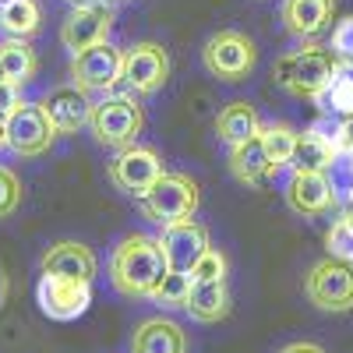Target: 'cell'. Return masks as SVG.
Returning <instances> with one entry per match:
<instances>
[{"label": "cell", "mask_w": 353, "mask_h": 353, "mask_svg": "<svg viewBox=\"0 0 353 353\" xmlns=\"http://www.w3.org/2000/svg\"><path fill=\"white\" fill-rule=\"evenodd\" d=\"M166 272H170V265H166L159 241L145 237V233H128L113 248L110 283L124 297H152V290L166 279Z\"/></svg>", "instance_id": "6da1fadb"}, {"label": "cell", "mask_w": 353, "mask_h": 353, "mask_svg": "<svg viewBox=\"0 0 353 353\" xmlns=\"http://www.w3.org/2000/svg\"><path fill=\"white\" fill-rule=\"evenodd\" d=\"M336 68H339V61H336L332 50L307 43V46H297V50L283 53L279 61H276V68H272V78H276L279 88H286L290 96L314 99L321 88L329 85V78L336 74Z\"/></svg>", "instance_id": "7a4b0ae2"}, {"label": "cell", "mask_w": 353, "mask_h": 353, "mask_svg": "<svg viewBox=\"0 0 353 353\" xmlns=\"http://www.w3.org/2000/svg\"><path fill=\"white\" fill-rule=\"evenodd\" d=\"M96 141L103 149H128L138 141L141 128H145V113L134 92H106L99 103H92V117H88Z\"/></svg>", "instance_id": "3957f363"}, {"label": "cell", "mask_w": 353, "mask_h": 353, "mask_svg": "<svg viewBox=\"0 0 353 353\" xmlns=\"http://www.w3.org/2000/svg\"><path fill=\"white\" fill-rule=\"evenodd\" d=\"M198 184L184 173H163L159 181L138 198L141 205V216L152 219L159 226H170V223H181V219H191L198 212Z\"/></svg>", "instance_id": "277c9868"}, {"label": "cell", "mask_w": 353, "mask_h": 353, "mask_svg": "<svg viewBox=\"0 0 353 353\" xmlns=\"http://www.w3.org/2000/svg\"><path fill=\"white\" fill-rule=\"evenodd\" d=\"M304 297L318 311H332L343 314L353 307V261L343 258H321L311 265V272L304 276Z\"/></svg>", "instance_id": "5b68a950"}, {"label": "cell", "mask_w": 353, "mask_h": 353, "mask_svg": "<svg viewBox=\"0 0 353 353\" xmlns=\"http://www.w3.org/2000/svg\"><path fill=\"white\" fill-rule=\"evenodd\" d=\"M201 64L219 81H244L258 64V46L237 28H223L201 46Z\"/></svg>", "instance_id": "8992f818"}, {"label": "cell", "mask_w": 353, "mask_h": 353, "mask_svg": "<svg viewBox=\"0 0 353 353\" xmlns=\"http://www.w3.org/2000/svg\"><path fill=\"white\" fill-rule=\"evenodd\" d=\"M106 173H110V184H113L117 191L141 198L166 170H163V159H159L156 149H145V145H128V149H121V152L113 156V163H110Z\"/></svg>", "instance_id": "52a82bcc"}, {"label": "cell", "mask_w": 353, "mask_h": 353, "mask_svg": "<svg viewBox=\"0 0 353 353\" xmlns=\"http://www.w3.org/2000/svg\"><path fill=\"white\" fill-rule=\"evenodd\" d=\"M124 74V53L110 46V43H96L81 53H74L71 61V81L85 92H110L113 85H121Z\"/></svg>", "instance_id": "ba28073f"}, {"label": "cell", "mask_w": 353, "mask_h": 353, "mask_svg": "<svg viewBox=\"0 0 353 353\" xmlns=\"http://www.w3.org/2000/svg\"><path fill=\"white\" fill-rule=\"evenodd\" d=\"M4 134H8V149L18 156H43L53 138L57 128L50 124V117L43 110V103H18V110L4 121Z\"/></svg>", "instance_id": "9c48e42d"}, {"label": "cell", "mask_w": 353, "mask_h": 353, "mask_svg": "<svg viewBox=\"0 0 353 353\" xmlns=\"http://www.w3.org/2000/svg\"><path fill=\"white\" fill-rule=\"evenodd\" d=\"M36 301H39V311L46 318H53V321H74V318H81L88 311V304H92V283L43 272V279L36 286Z\"/></svg>", "instance_id": "30bf717a"}, {"label": "cell", "mask_w": 353, "mask_h": 353, "mask_svg": "<svg viewBox=\"0 0 353 353\" xmlns=\"http://www.w3.org/2000/svg\"><path fill=\"white\" fill-rule=\"evenodd\" d=\"M170 78V53L159 43H134L124 50V74L121 81L134 96H152Z\"/></svg>", "instance_id": "8fae6325"}, {"label": "cell", "mask_w": 353, "mask_h": 353, "mask_svg": "<svg viewBox=\"0 0 353 353\" xmlns=\"http://www.w3.org/2000/svg\"><path fill=\"white\" fill-rule=\"evenodd\" d=\"M110 28H113V4L96 0V4L85 8H71V14L61 21V43L71 53H81L96 43H106Z\"/></svg>", "instance_id": "7c38bea8"}, {"label": "cell", "mask_w": 353, "mask_h": 353, "mask_svg": "<svg viewBox=\"0 0 353 353\" xmlns=\"http://www.w3.org/2000/svg\"><path fill=\"white\" fill-rule=\"evenodd\" d=\"M159 248L166 254L170 272H191L194 261L209 251V230L194 219H181V223H170L163 226V237Z\"/></svg>", "instance_id": "4fadbf2b"}, {"label": "cell", "mask_w": 353, "mask_h": 353, "mask_svg": "<svg viewBox=\"0 0 353 353\" xmlns=\"http://www.w3.org/2000/svg\"><path fill=\"white\" fill-rule=\"evenodd\" d=\"M336 201L325 170H293L286 181V205L297 216H325Z\"/></svg>", "instance_id": "5bb4252c"}, {"label": "cell", "mask_w": 353, "mask_h": 353, "mask_svg": "<svg viewBox=\"0 0 353 353\" xmlns=\"http://www.w3.org/2000/svg\"><path fill=\"white\" fill-rule=\"evenodd\" d=\"M43 110L50 117V124L57 128V134H71L78 128L88 124V117H92V103H88V92L78 85H61L46 92L43 99Z\"/></svg>", "instance_id": "9a60e30c"}, {"label": "cell", "mask_w": 353, "mask_h": 353, "mask_svg": "<svg viewBox=\"0 0 353 353\" xmlns=\"http://www.w3.org/2000/svg\"><path fill=\"white\" fill-rule=\"evenodd\" d=\"M279 170H283V166H279L269 152H265L261 134L230 149V173L237 176L241 184H248V188H265L269 181H276Z\"/></svg>", "instance_id": "2e32d148"}, {"label": "cell", "mask_w": 353, "mask_h": 353, "mask_svg": "<svg viewBox=\"0 0 353 353\" xmlns=\"http://www.w3.org/2000/svg\"><path fill=\"white\" fill-rule=\"evenodd\" d=\"M43 272L92 283L96 279V254H92V248H85L81 241H57L43 254Z\"/></svg>", "instance_id": "e0dca14e"}, {"label": "cell", "mask_w": 353, "mask_h": 353, "mask_svg": "<svg viewBox=\"0 0 353 353\" xmlns=\"http://www.w3.org/2000/svg\"><path fill=\"white\" fill-rule=\"evenodd\" d=\"M336 0H283V25L297 39H318L332 25Z\"/></svg>", "instance_id": "ac0fdd59"}, {"label": "cell", "mask_w": 353, "mask_h": 353, "mask_svg": "<svg viewBox=\"0 0 353 353\" xmlns=\"http://www.w3.org/2000/svg\"><path fill=\"white\" fill-rule=\"evenodd\" d=\"M131 353H188V336L173 318H145L131 332Z\"/></svg>", "instance_id": "d6986e66"}, {"label": "cell", "mask_w": 353, "mask_h": 353, "mask_svg": "<svg viewBox=\"0 0 353 353\" xmlns=\"http://www.w3.org/2000/svg\"><path fill=\"white\" fill-rule=\"evenodd\" d=\"M216 134H219L223 145H230V149H233V145H244V141L258 138V134H261L258 110H254L251 103H244V99L223 106L219 117H216Z\"/></svg>", "instance_id": "ffe728a7"}, {"label": "cell", "mask_w": 353, "mask_h": 353, "mask_svg": "<svg viewBox=\"0 0 353 353\" xmlns=\"http://www.w3.org/2000/svg\"><path fill=\"white\" fill-rule=\"evenodd\" d=\"M184 307L191 311V318L198 321H219L230 314V290L226 279H212V283H191Z\"/></svg>", "instance_id": "44dd1931"}, {"label": "cell", "mask_w": 353, "mask_h": 353, "mask_svg": "<svg viewBox=\"0 0 353 353\" xmlns=\"http://www.w3.org/2000/svg\"><path fill=\"white\" fill-rule=\"evenodd\" d=\"M0 64H4V74H8V81L11 85H28L36 78V71H39V61H36V50L28 46L25 39H14V36H8V39H0Z\"/></svg>", "instance_id": "7402d4cb"}, {"label": "cell", "mask_w": 353, "mask_h": 353, "mask_svg": "<svg viewBox=\"0 0 353 353\" xmlns=\"http://www.w3.org/2000/svg\"><path fill=\"white\" fill-rule=\"evenodd\" d=\"M321 113H332V117H353V64H339L336 74L329 78V85L314 96Z\"/></svg>", "instance_id": "603a6c76"}, {"label": "cell", "mask_w": 353, "mask_h": 353, "mask_svg": "<svg viewBox=\"0 0 353 353\" xmlns=\"http://www.w3.org/2000/svg\"><path fill=\"white\" fill-rule=\"evenodd\" d=\"M39 21H43V11H39L36 0H4V4H0V28L14 39L36 36Z\"/></svg>", "instance_id": "cb8c5ba5"}, {"label": "cell", "mask_w": 353, "mask_h": 353, "mask_svg": "<svg viewBox=\"0 0 353 353\" xmlns=\"http://www.w3.org/2000/svg\"><path fill=\"white\" fill-rule=\"evenodd\" d=\"M339 149L332 141H325V138H318L314 131H304L301 134V141H297V156H293V170H329V163H332V156H336Z\"/></svg>", "instance_id": "d4e9b609"}, {"label": "cell", "mask_w": 353, "mask_h": 353, "mask_svg": "<svg viewBox=\"0 0 353 353\" xmlns=\"http://www.w3.org/2000/svg\"><path fill=\"white\" fill-rule=\"evenodd\" d=\"M297 141H301V134L293 131L290 124H265L261 128L265 152H269L279 166H290L293 163V156H297Z\"/></svg>", "instance_id": "484cf974"}, {"label": "cell", "mask_w": 353, "mask_h": 353, "mask_svg": "<svg viewBox=\"0 0 353 353\" xmlns=\"http://www.w3.org/2000/svg\"><path fill=\"white\" fill-rule=\"evenodd\" d=\"M325 248H329L332 258L353 261V212L336 216V223H332L329 233H325Z\"/></svg>", "instance_id": "4316f807"}, {"label": "cell", "mask_w": 353, "mask_h": 353, "mask_svg": "<svg viewBox=\"0 0 353 353\" xmlns=\"http://www.w3.org/2000/svg\"><path fill=\"white\" fill-rule=\"evenodd\" d=\"M188 290H191V276L188 272H166V279L152 290V301L166 304V307H184Z\"/></svg>", "instance_id": "83f0119b"}, {"label": "cell", "mask_w": 353, "mask_h": 353, "mask_svg": "<svg viewBox=\"0 0 353 353\" xmlns=\"http://www.w3.org/2000/svg\"><path fill=\"white\" fill-rule=\"evenodd\" d=\"M325 176H329L336 198H346L350 201L353 198V152H336L332 163H329V170H325Z\"/></svg>", "instance_id": "f1b7e54d"}, {"label": "cell", "mask_w": 353, "mask_h": 353, "mask_svg": "<svg viewBox=\"0 0 353 353\" xmlns=\"http://www.w3.org/2000/svg\"><path fill=\"white\" fill-rule=\"evenodd\" d=\"M191 283H212V279H226V254L209 248L198 261H194V269L188 272Z\"/></svg>", "instance_id": "f546056e"}, {"label": "cell", "mask_w": 353, "mask_h": 353, "mask_svg": "<svg viewBox=\"0 0 353 353\" xmlns=\"http://www.w3.org/2000/svg\"><path fill=\"white\" fill-rule=\"evenodd\" d=\"M18 205H21V181H18V173L8 170V166H0V219L14 216Z\"/></svg>", "instance_id": "4dcf8cb0"}, {"label": "cell", "mask_w": 353, "mask_h": 353, "mask_svg": "<svg viewBox=\"0 0 353 353\" xmlns=\"http://www.w3.org/2000/svg\"><path fill=\"white\" fill-rule=\"evenodd\" d=\"M329 50H332V53L339 57V61L353 64V14H350V18H343V21H336Z\"/></svg>", "instance_id": "1f68e13d"}, {"label": "cell", "mask_w": 353, "mask_h": 353, "mask_svg": "<svg viewBox=\"0 0 353 353\" xmlns=\"http://www.w3.org/2000/svg\"><path fill=\"white\" fill-rule=\"evenodd\" d=\"M18 85H11V81H0V121H8V117L18 110Z\"/></svg>", "instance_id": "d6a6232c"}, {"label": "cell", "mask_w": 353, "mask_h": 353, "mask_svg": "<svg viewBox=\"0 0 353 353\" xmlns=\"http://www.w3.org/2000/svg\"><path fill=\"white\" fill-rule=\"evenodd\" d=\"M336 149H339V152H353V117H343V121H339Z\"/></svg>", "instance_id": "836d02e7"}, {"label": "cell", "mask_w": 353, "mask_h": 353, "mask_svg": "<svg viewBox=\"0 0 353 353\" xmlns=\"http://www.w3.org/2000/svg\"><path fill=\"white\" fill-rule=\"evenodd\" d=\"M279 353H325L318 343H290V346H283Z\"/></svg>", "instance_id": "e575fe53"}, {"label": "cell", "mask_w": 353, "mask_h": 353, "mask_svg": "<svg viewBox=\"0 0 353 353\" xmlns=\"http://www.w3.org/2000/svg\"><path fill=\"white\" fill-rule=\"evenodd\" d=\"M71 8H85V4H96V0H68Z\"/></svg>", "instance_id": "d590c367"}, {"label": "cell", "mask_w": 353, "mask_h": 353, "mask_svg": "<svg viewBox=\"0 0 353 353\" xmlns=\"http://www.w3.org/2000/svg\"><path fill=\"white\" fill-rule=\"evenodd\" d=\"M8 145V134H4V121H0V149Z\"/></svg>", "instance_id": "8d00e7d4"}, {"label": "cell", "mask_w": 353, "mask_h": 353, "mask_svg": "<svg viewBox=\"0 0 353 353\" xmlns=\"http://www.w3.org/2000/svg\"><path fill=\"white\" fill-rule=\"evenodd\" d=\"M0 81H8V74H4V64H0Z\"/></svg>", "instance_id": "74e56055"}, {"label": "cell", "mask_w": 353, "mask_h": 353, "mask_svg": "<svg viewBox=\"0 0 353 353\" xmlns=\"http://www.w3.org/2000/svg\"><path fill=\"white\" fill-rule=\"evenodd\" d=\"M106 4H117V0H106Z\"/></svg>", "instance_id": "f35d334b"}, {"label": "cell", "mask_w": 353, "mask_h": 353, "mask_svg": "<svg viewBox=\"0 0 353 353\" xmlns=\"http://www.w3.org/2000/svg\"><path fill=\"white\" fill-rule=\"evenodd\" d=\"M350 205H353V198H350Z\"/></svg>", "instance_id": "ab89813d"}, {"label": "cell", "mask_w": 353, "mask_h": 353, "mask_svg": "<svg viewBox=\"0 0 353 353\" xmlns=\"http://www.w3.org/2000/svg\"><path fill=\"white\" fill-rule=\"evenodd\" d=\"M0 4H4V0H0Z\"/></svg>", "instance_id": "60d3db41"}]
</instances>
